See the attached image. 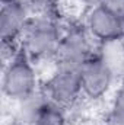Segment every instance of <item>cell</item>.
I'll list each match as a JSON object with an SVG mask.
<instances>
[{
  "label": "cell",
  "mask_w": 124,
  "mask_h": 125,
  "mask_svg": "<svg viewBox=\"0 0 124 125\" xmlns=\"http://www.w3.org/2000/svg\"><path fill=\"white\" fill-rule=\"evenodd\" d=\"M37 73L32 65V60L22 51L10 58L3 71L1 89L6 97L18 102H25L35 96L37 92Z\"/></svg>",
  "instance_id": "1"
},
{
  "label": "cell",
  "mask_w": 124,
  "mask_h": 125,
  "mask_svg": "<svg viewBox=\"0 0 124 125\" xmlns=\"http://www.w3.org/2000/svg\"><path fill=\"white\" fill-rule=\"evenodd\" d=\"M60 39V31L51 19L34 18L29 19L26 28L22 32L19 45L31 60H41L56 55Z\"/></svg>",
  "instance_id": "2"
},
{
  "label": "cell",
  "mask_w": 124,
  "mask_h": 125,
  "mask_svg": "<svg viewBox=\"0 0 124 125\" xmlns=\"http://www.w3.org/2000/svg\"><path fill=\"white\" fill-rule=\"evenodd\" d=\"M44 96L60 108L72 105L82 93L80 68L59 67L47 80Z\"/></svg>",
  "instance_id": "3"
},
{
  "label": "cell",
  "mask_w": 124,
  "mask_h": 125,
  "mask_svg": "<svg viewBox=\"0 0 124 125\" xmlns=\"http://www.w3.org/2000/svg\"><path fill=\"white\" fill-rule=\"evenodd\" d=\"M114 79V71L101 55H91L80 67L82 93L89 99H101L105 96L110 92Z\"/></svg>",
  "instance_id": "4"
},
{
  "label": "cell",
  "mask_w": 124,
  "mask_h": 125,
  "mask_svg": "<svg viewBox=\"0 0 124 125\" xmlns=\"http://www.w3.org/2000/svg\"><path fill=\"white\" fill-rule=\"evenodd\" d=\"M88 31L99 42H110L124 38V25L121 19L107 6L95 4L86 19Z\"/></svg>",
  "instance_id": "5"
},
{
  "label": "cell",
  "mask_w": 124,
  "mask_h": 125,
  "mask_svg": "<svg viewBox=\"0 0 124 125\" xmlns=\"http://www.w3.org/2000/svg\"><path fill=\"white\" fill-rule=\"evenodd\" d=\"M91 55V45L86 35L79 29H73L62 35L54 57L59 67L80 68Z\"/></svg>",
  "instance_id": "6"
},
{
  "label": "cell",
  "mask_w": 124,
  "mask_h": 125,
  "mask_svg": "<svg viewBox=\"0 0 124 125\" xmlns=\"http://www.w3.org/2000/svg\"><path fill=\"white\" fill-rule=\"evenodd\" d=\"M28 7L22 0L1 3L0 10V36L4 44H18L21 35L29 22Z\"/></svg>",
  "instance_id": "7"
},
{
  "label": "cell",
  "mask_w": 124,
  "mask_h": 125,
  "mask_svg": "<svg viewBox=\"0 0 124 125\" xmlns=\"http://www.w3.org/2000/svg\"><path fill=\"white\" fill-rule=\"evenodd\" d=\"M31 125H66V118L62 108L45 96L41 100L32 103V109L29 111Z\"/></svg>",
  "instance_id": "8"
},
{
  "label": "cell",
  "mask_w": 124,
  "mask_h": 125,
  "mask_svg": "<svg viewBox=\"0 0 124 125\" xmlns=\"http://www.w3.org/2000/svg\"><path fill=\"white\" fill-rule=\"evenodd\" d=\"M121 41L123 39L104 42L102 51L99 54L101 58L110 65V68L114 71L115 76H117V73L123 71L124 68V45Z\"/></svg>",
  "instance_id": "9"
},
{
  "label": "cell",
  "mask_w": 124,
  "mask_h": 125,
  "mask_svg": "<svg viewBox=\"0 0 124 125\" xmlns=\"http://www.w3.org/2000/svg\"><path fill=\"white\" fill-rule=\"evenodd\" d=\"M111 121L114 125H124V86L115 93L112 99Z\"/></svg>",
  "instance_id": "10"
},
{
  "label": "cell",
  "mask_w": 124,
  "mask_h": 125,
  "mask_svg": "<svg viewBox=\"0 0 124 125\" xmlns=\"http://www.w3.org/2000/svg\"><path fill=\"white\" fill-rule=\"evenodd\" d=\"M99 3L107 6L111 12H114L124 25V0H101Z\"/></svg>",
  "instance_id": "11"
},
{
  "label": "cell",
  "mask_w": 124,
  "mask_h": 125,
  "mask_svg": "<svg viewBox=\"0 0 124 125\" xmlns=\"http://www.w3.org/2000/svg\"><path fill=\"white\" fill-rule=\"evenodd\" d=\"M53 1H56V0H34V3H39V4H42V6H47V4H50V3H53Z\"/></svg>",
  "instance_id": "12"
},
{
  "label": "cell",
  "mask_w": 124,
  "mask_h": 125,
  "mask_svg": "<svg viewBox=\"0 0 124 125\" xmlns=\"http://www.w3.org/2000/svg\"><path fill=\"white\" fill-rule=\"evenodd\" d=\"M6 1H13V0H1V3H6Z\"/></svg>",
  "instance_id": "13"
},
{
  "label": "cell",
  "mask_w": 124,
  "mask_h": 125,
  "mask_svg": "<svg viewBox=\"0 0 124 125\" xmlns=\"http://www.w3.org/2000/svg\"><path fill=\"white\" fill-rule=\"evenodd\" d=\"M86 1H91V0H86ZM99 1H101V0H95V3H96V4H98Z\"/></svg>",
  "instance_id": "14"
}]
</instances>
